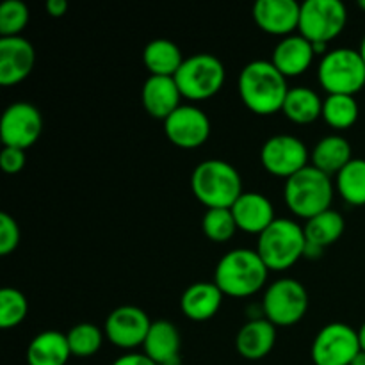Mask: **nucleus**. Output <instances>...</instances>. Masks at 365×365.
<instances>
[{
	"mask_svg": "<svg viewBox=\"0 0 365 365\" xmlns=\"http://www.w3.org/2000/svg\"><path fill=\"white\" fill-rule=\"evenodd\" d=\"M282 113L298 125L314 123L323 116V100L319 98L314 89L299 86V88L289 89L287 98L284 102Z\"/></svg>",
	"mask_w": 365,
	"mask_h": 365,
	"instance_id": "26",
	"label": "nucleus"
},
{
	"mask_svg": "<svg viewBox=\"0 0 365 365\" xmlns=\"http://www.w3.org/2000/svg\"><path fill=\"white\" fill-rule=\"evenodd\" d=\"M223 63L212 53H195L185 57L184 64L175 75L182 96L192 102L209 100L221 91L225 84Z\"/></svg>",
	"mask_w": 365,
	"mask_h": 365,
	"instance_id": "7",
	"label": "nucleus"
},
{
	"mask_svg": "<svg viewBox=\"0 0 365 365\" xmlns=\"http://www.w3.org/2000/svg\"><path fill=\"white\" fill-rule=\"evenodd\" d=\"M314 57H316V52H314L312 43L302 34H292L274 46L271 63L285 78H289L305 73L312 66Z\"/></svg>",
	"mask_w": 365,
	"mask_h": 365,
	"instance_id": "19",
	"label": "nucleus"
},
{
	"mask_svg": "<svg viewBox=\"0 0 365 365\" xmlns=\"http://www.w3.org/2000/svg\"><path fill=\"white\" fill-rule=\"evenodd\" d=\"M348 24V9L341 0H307L302 4L299 34L310 43L334 41Z\"/></svg>",
	"mask_w": 365,
	"mask_h": 365,
	"instance_id": "9",
	"label": "nucleus"
},
{
	"mask_svg": "<svg viewBox=\"0 0 365 365\" xmlns=\"http://www.w3.org/2000/svg\"><path fill=\"white\" fill-rule=\"evenodd\" d=\"M113 365H157L153 364L145 353H128V355L120 356L118 360H114Z\"/></svg>",
	"mask_w": 365,
	"mask_h": 365,
	"instance_id": "36",
	"label": "nucleus"
},
{
	"mask_svg": "<svg viewBox=\"0 0 365 365\" xmlns=\"http://www.w3.org/2000/svg\"><path fill=\"white\" fill-rule=\"evenodd\" d=\"M223 292L214 282H196L189 285L180 298V310L187 319L203 323L220 312Z\"/></svg>",
	"mask_w": 365,
	"mask_h": 365,
	"instance_id": "20",
	"label": "nucleus"
},
{
	"mask_svg": "<svg viewBox=\"0 0 365 365\" xmlns=\"http://www.w3.org/2000/svg\"><path fill=\"white\" fill-rule=\"evenodd\" d=\"M70 356L66 334L56 330L36 335L27 348L29 365H66Z\"/></svg>",
	"mask_w": 365,
	"mask_h": 365,
	"instance_id": "23",
	"label": "nucleus"
},
{
	"mask_svg": "<svg viewBox=\"0 0 365 365\" xmlns=\"http://www.w3.org/2000/svg\"><path fill=\"white\" fill-rule=\"evenodd\" d=\"M36 63L34 46L29 39L0 38V84L9 88L24 82Z\"/></svg>",
	"mask_w": 365,
	"mask_h": 365,
	"instance_id": "16",
	"label": "nucleus"
},
{
	"mask_svg": "<svg viewBox=\"0 0 365 365\" xmlns=\"http://www.w3.org/2000/svg\"><path fill=\"white\" fill-rule=\"evenodd\" d=\"M230 210L239 230L252 235H260L277 220L273 203L260 192H242Z\"/></svg>",
	"mask_w": 365,
	"mask_h": 365,
	"instance_id": "18",
	"label": "nucleus"
},
{
	"mask_svg": "<svg viewBox=\"0 0 365 365\" xmlns=\"http://www.w3.org/2000/svg\"><path fill=\"white\" fill-rule=\"evenodd\" d=\"M351 365H365V351H360L359 355L355 356V360H353Z\"/></svg>",
	"mask_w": 365,
	"mask_h": 365,
	"instance_id": "40",
	"label": "nucleus"
},
{
	"mask_svg": "<svg viewBox=\"0 0 365 365\" xmlns=\"http://www.w3.org/2000/svg\"><path fill=\"white\" fill-rule=\"evenodd\" d=\"M362 351L359 331L344 323H330L319 330L312 342V362L316 365H351Z\"/></svg>",
	"mask_w": 365,
	"mask_h": 365,
	"instance_id": "10",
	"label": "nucleus"
},
{
	"mask_svg": "<svg viewBox=\"0 0 365 365\" xmlns=\"http://www.w3.org/2000/svg\"><path fill=\"white\" fill-rule=\"evenodd\" d=\"M344 228L346 221L344 217H342V214H339L337 210L334 209H328L324 210L323 214H319V216L307 221L303 230H305L307 242L327 250L328 246H331L334 242H337L339 239L342 237Z\"/></svg>",
	"mask_w": 365,
	"mask_h": 365,
	"instance_id": "27",
	"label": "nucleus"
},
{
	"mask_svg": "<svg viewBox=\"0 0 365 365\" xmlns=\"http://www.w3.org/2000/svg\"><path fill=\"white\" fill-rule=\"evenodd\" d=\"M145 355L157 365L180 364V334L170 321H153L143 344Z\"/></svg>",
	"mask_w": 365,
	"mask_h": 365,
	"instance_id": "22",
	"label": "nucleus"
},
{
	"mask_svg": "<svg viewBox=\"0 0 365 365\" xmlns=\"http://www.w3.org/2000/svg\"><path fill=\"white\" fill-rule=\"evenodd\" d=\"M317 81L328 95L355 96L365 86V63L359 50H330L317 66Z\"/></svg>",
	"mask_w": 365,
	"mask_h": 365,
	"instance_id": "6",
	"label": "nucleus"
},
{
	"mask_svg": "<svg viewBox=\"0 0 365 365\" xmlns=\"http://www.w3.org/2000/svg\"><path fill=\"white\" fill-rule=\"evenodd\" d=\"M237 89L246 109L259 116H269L284 109L291 88L271 61L257 59L242 68Z\"/></svg>",
	"mask_w": 365,
	"mask_h": 365,
	"instance_id": "1",
	"label": "nucleus"
},
{
	"mask_svg": "<svg viewBox=\"0 0 365 365\" xmlns=\"http://www.w3.org/2000/svg\"><path fill=\"white\" fill-rule=\"evenodd\" d=\"M152 321L139 307H118L106 319V337L110 344L121 349H134L143 346L148 335Z\"/></svg>",
	"mask_w": 365,
	"mask_h": 365,
	"instance_id": "14",
	"label": "nucleus"
},
{
	"mask_svg": "<svg viewBox=\"0 0 365 365\" xmlns=\"http://www.w3.org/2000/svg\"><path fill=\"white\" fill-rule=\"evenodd\" d=\"M305 230L292 220H274L257 242V253L269 271H285L305 253Z\"/></svg>",
	"mask_w": 365,
	"mask_h": 365,
	"instance_id": "5",
	"label": "nucleus"
},
{
	"mask_svg": "<svg viewBox=\"0 0 365 365\" xmlns=\"http://www.w3.org/2000/svg\"><path fill=\"white\" fill-rule=\"evenodd\" d=\"M68 346L73 356L78 359H88L95 353L100 351L103 344V334L96 324L91 323H81L75 324L70 331L66 334Z\"/></svg>",
	"mask_w": 365,
	"mask_h": 365,
	"instance_id": "30",
	"label": "nucleus"
},
{
	"mask_svg": "<svg viewBox=\"0 0 365 365\" xmlns=\"http://www.w3.org/2000/svg\"><path fill=\"white\" fill-rule=\"evenodd\" d=\"M43 132V116L32 103H11L0 120V139L4 146L27 150Z\"/></svg>",
	"mask_w": 365,
	"mask_h": 365,
	"instance_id": "12",
	"label": "nucleus"
},
{
	"mask_svg": "<svg viewBox=\"0 0 365 365\" xmlns=\"http://www.w3.org/2000/svg\"><path fill=\"white\" fill-rule=\"evenodd\" d=\"M351 160V145L342 135H327L312 152V166L328 177H337Z\"/></svg>",
	"mask_w": 365,
	"mask_h": 365,
	"instance_id": "25",
	"label": "nucleus"
},
{
	"mask_svg": "<svg viewBox=\"0 0 365 365\" xmlns=\"http://www.w3.org/2000/svg\"><path fill=\"white\" fill-rule=\"evenodd\" d=\"M359 103L355 96L346 95H328L327 100H323V120L330 127L337 130H346L353 127L359 120Z\"/></svg>",
	"mask_w": 365,
	"mask_h": 365,
	"instance_id": "29",
	"label": "nucleus"
},
{
	"mask_svg": "<svg viewBox=\"0 0 365 365\" xmlns=\"http://www.w3.org/2000/svg\"><path fill=\"white\" fill-rule=\"evenodd\" d=\"M31 11L21 0H6L0 7V38H16L29 24Z\"/></svg>",
	"mask_w": 365,
	"mask_h": 365,
	"instance_id": "33",
	"label": "nucleus"
},
{
	"mask_svg": "<svg viewBox=\"0 0 365 365\" xmlns=\"http://www.w3.org/2000/svg\"><path fill=\"white\" fill-rule=\"evenodd\" d=\"M178 365H180V364H178Z\"/></svg>",
	"mask_w": 365,
	"mask_h": 365,
	"instance_id": "43",
	"label": "nucleus"
},
{
	"mask_svg": "<svg viewBox=\"0 0 365 365\" xmlns=\"http://www.w3.org/2000/svg\"><path fill=\"white\" fill-rule=\"evenodd\" d=\"M203 234L214 242H227L239 230L230 209H209L202 220Z\"/></svg>",
	"mask_w": 365,
	"mask_h": 365,
	"instance_id": "31",
	"label": "nucleus"
},
{
	"mask_svg": "<svg viewBox=\"0 0 365 365\" xmlns=\"http://www.w3.org/2000/svg\"><path fill=\"white\" fill-rule=\"evenodd\" d=\"M277 342V327L260 317L252 319L237 331L235 349L246 360H262L273 351Z\"/></svg>",
	"mask_w": 365,
	"mask_h": 365,
	"instance_id": "21",
	"label": "nucleus"
},
{
	"mask_svg": "<svg viewBox=\"0 0 365 365\" xmlns=\"http://www.w3.org/2000/svg\"><path fill=\"white\" fill-rule=\"evenodd\" d=\"M360 56H362V59H364V63H365V38L362 39V45H360Z\"/></svg>",
	"mask_w": 365,
	"mask_h": 365,
	"instance_id": "41",
	"label": "nucleus"
},
{
	"mask_svg": "<svg viewBox=\"0 0 365 365\" xmlns=\"http://www.w3.org/2000/svg\"><path fill=\"white\" fill-rule=\"evenodd\" d=\"M191 189L207 210L232 209L242 195V178L227 160L209 159L200 163L192 171Z\"/></svg>",
	"mask_w": 365,
	"mask_h": 365,
	"instance_id": "3",
	"label": "nucleus"
},
{
	"mask_svg": "<svg viewBox=\"0 0 365 365\" xmlns=\"http://www.w3.org/2000/svg\"><path fill=\"white\" fill-rule=\"evenodd\" d=\"M302 4L296 0H259L253 6V20L257 27L271 36L294 34L299 29Z\"/></svg>",
	"mask_w": 365,
	"mask_h": 365,
	"instance_id": "15",
	"label": "nucleus"
},
{
	"mask_svg": "<svg viewBox=\"0 0 365 365\" xmlns=\"http://www.w3.org/2000/svg\"><path fill=\"white\" fill-rule=\"evenodd\" d=\"M267 273L269 269L257 250L237 248L220 259L214 271V284L225 296L248 298L266 285Z\"/></svg>",
	"mask_w": 365,
	"mask_h": 365,
	"instance_id": "2",
	"label": "nucleus"
},
{
	"mask_svg": "<svg viewBox=\"0 0 365 365\" xmlns=\"http://www.w3.org/2000/svg\"><path fill=\"white\" fill-rule=\"evenodd\" d=\"M359 341H360V348H362V351H365V321H364V324L362 327L359 328Z\"/></svg>",
	"mask_w": 365,
	"mask_h": 365,
	"instance_id": "39",
	"label": "nucleus"
},
{
	"mask_svg": "<svg viewBox=\"0 0 365 365\" xmlns=\"http://www.w3.org/2000/svg\"><path fill=\"white\" fill-rule=\"evenodd\" d=\"M29 302L18 289L4 287L0 291V327L4 330L18 327L27 317Z\"/></svg>",
	"mask_w": 365,
	"mask_h": 365,
	"instance_id": "32",
	"label": "nucleus"
},
{
	"mask_svg": "<svg viewBox=\"0 0 365 365\" xmlns=\"http://www.w3.org/2000/svg\"><path fill=\"white\" fill-rule=\"evenodd\" d=\"M324 253L323 248H319V246L316 245H310V242H307L305 245V253H303V259H310V260H317L321 259Z\"/></svg>",
	"mask_w": 365,
	"mask_h": 365,
	"instance_id": "38",
	"label": "nucleus"
},
{
	"mask_svg": "<svg viewBox=\"0 0 365 365\" xmlns=\"http://www.w3.org/2000/svg\"><path fill=\"white\" fill-rule=\"evenodd\" d=\"M164 134L178 148L196 150L209 139L210 120L200 107L180 106L164 121Z\"/></svg>",
	"mask_w": 365,
	"mask_h": 365,
	"instance_id": "13",
	"label": "nucleus"
},
{
	"mask_svg": "<svg viewBox=\"0 0 365 365\" xmlns=\"http://www.w3.org/2000/svg\"><path fill=\"white\" fill-rule=\"evenodd\" d=\"M359 6H360V9H364V11H365V0H360Z\"/></svg>",
	"mask_w": 365,
	"mask_h": 365,
	"instance_id": "42",
	"label": "nucleus"
},
{
	"mask_svg": "<svg viewBox=\"0 0 365 365\" xmlns=\"http://www.w3.org/2000/svg\"><path fill=\"white\" fill-rule=\"evenodd\" d=\"M180 98H184V96L178 89L175 77H153V75H150L143 86V107L155 120L166 121L180 107Z\"/></svg>",
	"mask_w": 365,
	"mask_h": 365,
	"instance_id": "17",
	"label": "nucleus"
},
{
	"mask_svg": "<svg viewBox=\"0 0 365 365\" xmlns=\"http://www.w3.org/2000/svg\"><path fill=\"white\" fill-rule=\"evenodd\" d=\"M309 294L302 282L282 278L267 287L262 299L264 317L274 327H292L305 317Z\"/></svg>",
	"mask_w": 365,
	"mask_h": 365,
	"instance_id": "8",
	"label": "nucleus"
},
{
	"mask_svg": "<svg viewBox=\"0 0 365 365\" xmlns=\"http://www.w3.org/2000/svg\"><path fill=\"white\" fill-rule=\"evenodd\" d=\"M20 245V228L14 217L7 212L0 214V255H9Z\"/></svg>",
	"mask_w": 365,
	"mask_h": 365,
	"instance_id": "34",
	"label": "nucleus"
},
{
	"mask_svg": "<svg viewBox=\"0 0 365 365\" xmlns=\"http://www.w3.org/2000/svg\"><path fill=\"white\" fill-rule=\"evenodd\" d=\"M337 191L349 205H365V159H353L337 175Z\"/></svg>",
	"mask_w": 365,
	"mask_h": 365,
	"instance_id": "28",
	"label": "nucleus"
},
{
	"mask_svg": "<svg viewBox=\"0 0 365 365\" xmlns=\"http://www.w3.org/2000/svg\"><path fill=\"white\" fill-rule=\"evenodd\" d=\"M27 157H25V150L11 148V146H4L2 153H0V166L7 175L20 173L25 168Z\"/></svg>",
	"mask_w": 365,
	"mask_h": 365,
	"instance_id": "35",
	"label": "nucleus"
},
{
	"mask_svg": "<svg viewBox=\"0 0 365 365\" xmlns=\"http://www.w3.org/2000/svg\"><path fill=\"white\" fill-rule=\"evenodd\" d=\"M260 163L269 175L289 180L309 166V150L296 135H273L262 145Z\"/></svg>",
	"mask_w": 365,
	"mask_h": 365,
	"instance_id": "11",
	"label": "nucleus"
},
{
	"mask_svg": "<svg viewBox=\"0 0 365 365\" xmlns=\"http://www.w3.org/2000/svg\"><path fill=\"white\" fill-rule=\"evenodd\" d=\"M285 203L294 216L312 220L330 209L334 200V185L328 175L307 166L285 182Z\"/></svg>",
	"mask_w": 365,
	"mask_h": 365,
	"instance_id": "4",
	"label": "nucleus"
},
{
	"mask_svg": "<svg viewBox=\"0 0 365 365\" xmlns=\"http://www.w3.org/2000/svg\"><path fill=\"white\" fill-rule=\"evenodd\" d=\"M46 11L52 18H61L66 14L68 11V2L66 0H48L46 2Z\"/></svg>",
	"mask_w": 365,
	"mask_h": 365,
	"instance_id": "37",
	"label": "nucleus"
},
{
	"mask_svg": "<svg viewBox=\"0 0 365 365\" xmlns=\"http://www.w3.org/2000/svg\"><path fill=\"white\" fill-rule=\"evenodd\" d=\"M184 61L180 48L171 39H153L143 50V63L153 77H175Z\"/></svg>",
	"mask_w": 365,
	"mask_h": 365,
	"instance_id": "24",
	"label": "nucleus"
}]
</instances>
